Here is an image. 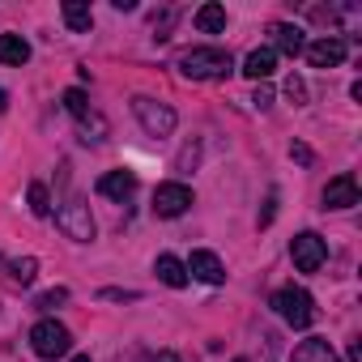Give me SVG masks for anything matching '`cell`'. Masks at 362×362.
Listing matches in <instances>:
<instances>
[{"instance_id":"cell-21","label":"cell","mask_w":362,"mask_h":362,"mask_svg":"<svg viewBox=\"0 0 362 362\" xmlns=\"http://www.w3.org/2000/svg\"><path fill=\"white\" fill-rule=\"evenodd\" d=\"M26 201H30V214H35V218H47V214H52V197H47V188H43V184H30Z\"/></svg>"},{"instance_id":"cell-28","label":"cell","mask_w":362,"mask_h":362,"mask_svg":"<svg viewBox=\"0 0 362 362\" xmlns=\"http://www.w3.org/2000/svg\"><path fill=\"white\" fill-rule=\"evenodd\" d=\"M252 103H256L260 111H264V107H273V90H269V86H256V94H252Z\"/></svg>"},{"instance_id":"cell-5","label":"cell","mask_w":362,"mask_h":362,"mask_svg":"<svg viewBox=\"0 0 362 362\" xmlns=\"http://www.w3.org/2000/svg\"><path fill=\"white\" fill-rule=\"evenodd\" d=\"M290 256H294V269L298 273H320V264L328 260V243L315 230H303V235L290 239Z\"/></svg>"},{"instance_id":"cell-19","label":"cell","mask_w":362,"mask_h":362,"mask_svg":"<svg viewBox=\"0 0 362 362\" xmlns=\"http://www.w3.org/2000/svg\"><path fill=\"white\" fill-rule=\"evenodd\" d=\"M197 30H205V35L226 30V9H222V5H201V9H197Z\"/></svg>"},{"instance_id":"cell-2","label":"cell","mask_w":362,"mask_h":362,"mask_svg":"<svg viewBox=\"0 0 362 362\" xmlns=\"http://www.w3.org/2000/svg\"><path fill=\"white\" fill-rule=\"evenodd\" d=\"M269 307H273L290 328H311V324H315V298H311L303 286H281V290L269 298Z\"/></svg>"},{"instance_id":"cell-1","label":"cell","mask_w":362,"mask_h":362,"mask_svg":"<svg viewBox=\"0 0 362 362\" xmlns=\"http://www.w3.org/2000/svg\"><path fill=\"white\" fill-rule=\"evenodd\" d=\"M179 73L192 77V81H222L235 73V60L222 47H188L179 56Z\"/></svg>"},{"instance_id":"cell-30","label":"cell","mask_w":362,"mask_h":362,"mask_svg":"<svg viewBox=\"0 0 362 362\" xmlns=\"http://www.w3.org/2000/svg\"><path fill=\"white\" fill-rule=\"evenodd\" d=\"M290 153H294V162H303V166H307V162H311V149H307V145H294V149H290Z\"/></svg>"},{"instance_id":"cell-8","label":"cell","mask_w":362,"mask_h":362,"mask_svg":"<svg viewBox=\"0 0 362 362\" xmlns=\"http://www.w3.org/2000/svg\"><path fill=\"white\" fill-rule=\"evenodd\" d=\"M358 205V179L354 175H337L324 188V209H354Z\"/></svg>"},{"instance_id":"cell-14","label":"cell","mask_w":362,"mask_h":362,"mask_svg":"<svg viewBox=\"0 0 362 362\" xmlns=\"http://www.w3.org/2000/svg\"><path fill=\"white\" fill-rule=\"evenodd\" d=\"M290 362H337V354H332V345H328L324 337H307V341L290 354Z\"/></svg>"},{"instance_id":"cell-4","label":"cell","mask_w":362,"mask_h":362,"mask_svg":"<svg viewBox=\"0 0 362 362\" xmlns=\"http://www.w3.org/2000/svg\"><path fill=\"white\" fill-rule=\"evenodd\" d=\"M30 345H35V354L39 358H64L69 349H73V332L64 328V324H56V320H39L35 328H30Z\"/></svg>"},{"instance_id":"cell-11","label":"cell","mask_w":362,"mask_h":362,"mask_svg":"<svg viewBox=\"0 0 362 362\" xmlns=\"http://www.w3.org/2000/svg\"><path fill=\"white\" fill-rule=\"evenodd\" d=\"M307 60H311L315 69H337V64L345 60V43H341L337 35L315 39V43H307Z\"/></svg>"},{"instance_id":"cell-22","label":"cell","mask_w":362,"mask_h":362,"mask_svg":"<svg viewBox=\"0 0 362 362\" xmlns=\"http://www.w3.org/2000/svg\"><path fill=\"white\" fill-rule=\"evenodd\" d=\"M64 111H73L77 119L90 115V98H86V90H64Z\"/></svg>"},{"instance_id":"cell-32","label":"cell","mask_w":362,"mask_h":362,"mask_svg":"<svg viewBox=\"0 0 362 362\" xmlns=\"http://www.w3.org/2000/svg\"><path fill=\"white\" fill-rule=\"evenodd\" d=\"M5 107H9V94H5V90H0V111H5Z\"/></svg>"},{"instance_id":"cell-16","label":"cell","mask_w":362,"mask_h":362,"mask_svg":"<svg viewBox=\"0 0 362 362\" xmlns=\"http://www.w3.org/2000/svg\"><path fill=\"white\" fill-rule=\"evenodd\" d=\"M26 60H30V43H26L22 35H0V64L22 69Z\"/></svg>"},{"instance_id":"cell-17","label":"cell","mask_w":362,"mask_h":362,"mask_svg":"<svg viewBox=\"0 0 362 362\" xmlns=\"http://www.w3.org/2000/svg\"><path fill=\"white\" fill-rule=\"evenodd\" d=\"M64 26L69 30H77V35H86L90 26H94V13H90V5H86V0H64Z\"/></svg>"},{"instance_id":"cell-6","label":"cell","mask_w":362,"mask_h":362,"mask_svg":"<svg viewBox=\"0 0 362 362\" xmlns=\"http://www.w3.org/2000/svg\"><path fill=\"white\" fill-rule=\"evenodd\" d=\"M56 226H60L73 243H90V239H94V218H90V205H81V201H69V205L56 214Z\"/></svg>"},{"instance_id":"cell-15","label":"cell","mask_w":362,"mask_h":362,"mask_svg":"<svg viewBox=\"0 0 362 362\" xmlns=\"http://www.w3.org/2000/svg\"><path fill=\"white\" fill-rule=\"evenodd\" d=\"M153 273H158V281H166L170 290H184V286H188V269H184V260H175V256H158Z\"/></svg>"},{"instance_id":"cell-18","label":"cell","mask_w":362,"mask_h":362,"mask_svg":"<svg viewBox=\"0 0 362 362\" xmlns=\"http://www.w3.org/2000/svg\"><path fill=\"white\" fill-rule=\"evenodd\" d=\"M35 273H39V260H35V256L5 260V277H9L13 286H30V281H35Z\"/></svg>"},{"instance_id":"cell-26","label":"cell","mask_w":362,"mask_h":362,"mask_svg":"<svg viewBox=\"0 0 362 362\" xmlns=\"http://www.w3.org/2000/svg\"><path fill=\"white\" fill-rule=\"evenodd\" d=\"M175 26V9H162V13H153V30H158V39H166V30Z\"/></svg>"},{"instance_id":"cell-9","label":"cell","mask_w":362,"mask_h":362,"mask_svg":"<svg viewBox=\"0 0 362 362\" xmlns=\"http://www.w3.org/2000/svg\"><path fill=\"white\" fill-rule=\"evenodd\" d=\"M184 269H188L197 281H205V286H222V281H226V269H222V260H218L214 252H192Z\"/></svg>"},{"instance_id":"cell-3","label":"cell","mask_w":362,"mask_h":362,"mask_svg":"<svg viewBox=\"0 0 362 362\" xmlns=\"http://www.w3.org/2000/svg\"><path fill=\"white\" fill-rule=\"evenodd\" d=\"M132 115L141 119V128H145L149 136H170V132H175V124H179V115H175L166 103L145 98V94H136V98H132Z\"/></svg>"},{"instance_id":"cell-13","label":"cell","mask_w":362,"mask_h":362,"mask_svg":"<svg viewBox=\"0 0 362 362\" xmlns=\"http://www.w3.org/2000/svg\"><path fill=\"white\" fill-rule=\"evenodd\" d=\"M273 69H277V52H273V47H256V52L243 60V73H247L252 81H264V77H273Z\"/></svg>"},{"instance_id":"cell-31","label":"cell","mask_w":362,"mask_h":362,"mask_svg":"<svg viewBox=\"0 0 362 362\" xmlns=\"http://www.w3.org/2000/svg\"><path fill=\"white\" fill-rule=\"evenodd\" d=\"M149 362H179V354H170V349H162V354H153Z\"/></svg>"},{"instance_id":"cell-7","label":"cell","mask_w":362,"mask_h":362,"mask_svg":"<svg viewBox=\"0 0 362 362\" xmlns=\"http://www.w3.org/2000/svg\"><path fill=\"white\" fill-rule=\"evenodd\" d=\"M188 205H192L188 184H158V192H153V214L158 218H179V214H188Z\"/></svg>"},{"instance_id":"cell-27","label":"cell","mask_w":362,"mask_h":362,"mask_svg":"<svg viewBox=\"0 0 362 362\" xmlns=\"http://www.w3.org/2000/svg\"><path fill=\"white\" fill-rule=\"evenodd\" d=\"M103 298H111V303H136L141 294L136 290H103Z\"/></svg>"},{"instance_id":"cell-24","label":"cell","mask_w":362,"mask_h":362,"mask_svg":"<svg viewBox=\"0 0 362 362\" xmlns=\"http://www.w3.org/2000/svg\"><path fill=\"white\" fill-rule=\"evenodd\" d=\"M197 162H201V149H197V145H188L184 153H179L175 170H179V175H192V170H197Z\"/></svg>"},{"instance_id":"cell-29","label":"cell","mask_w":362,"mask_h":362,"mask_svg":"<svg viewBox=\"0 0 362 362\" xmlns=\"http://www.w3.org/2000/svg\"><path fill=\"white\" fill-rule=\"evenodd\" d=\"M273 214H277V197H269V201H264V214H260V226H269V222H273Z\"/></svg>"},{"instance_id":"cell-25","label":"cell","mask_w":362,"mask_h":362,"mask_svg":"<svg viewBox=\"0 0 362 362\" xmlns=\"http://www.w3.org/2000/svg\"><path fill=\"white\" fill-rule=\"evenodd\" d=\"M286 94H290V103H307V81L298 73H290L286 77Z\"/></svg>"},{"instance_id":"cell-23","label":"cell","mask_w":362,"mask_h":362,"mask_svg":"<svg viewBox=\"0 0 362 362\" xmlns=\"http://www.w3.org/2000/svg\"><path fill=\"white\" fill-rule=\"evenodd\" d=\"M64 303H69V290H64V286H56V290H47V294L35 298L39 311H56V307H64Z\"/></svg>"},{"instance_id":"cell-20","label":"cell","mask_w":362,"mask_h":362,"mask_svg":"<svg viewBox=\"0 0 362 362\" xmlns=\"http://www.w3.org/2000/svg\"><path fill=\"white\" fill-rule=\"evenodd\" d=\"M81 141H86V145H103V141H107V119H103L98 111L81 115Z\"/></svg>"},{"instance_id":"cell-10","label":"cell","mask_w":362,"mask_h":362,"mask_svg":"<svg viewBox=\"0 0 362 362\" xmlns=\"http://www.w3.org/2000/svg\"><path fill=\"white\" fill-rule=\"evenodd\" d=\"M136 192V175L132 170H107L103 179H98V197H107V201H128Z\"/></svg>"},{"instance_id":"cell-33","label":"cell","mask_w":362,"mask_h":362,"mask_svg":"<svg viewBox=\"0 0 362 362\" xmlns=\"http://www.w3.org/2000/svg\"><path fill=\"white\" fill-rule=\"evenodd\" d=\"M73 362H90V358H86V354H81V358H73Z\"/></svg>"},{"instance_id":"cell-34","label":"cell","mask_w":362,"mask_h":362,"mask_svg":"<svg viewBox=\"0 0 362 362\" xmlns=\"http://www.w3.org/2000/svg\"><path fill=\"white\" fill-rule=\"evenodd\" d=\"M235 362H243V358H235Z\"/></svg>"},{"instance_id":"cell-12","label":"cell","mask_w":362,"mask_h":362,"mask_svg":"<svg viewBox=\"0 0 362 362\" xmlns=\"http://www.w3.org/2000/svg\"><path fill=\"white\" fill-rule=\"evenodd\" d=\"M269 35H273V47H277V52H286V56H303V52H307L303 30H298V26H290V22H277Z\"/></svg>"}]
</instances>
